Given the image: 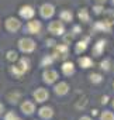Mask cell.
I'll use <instances>...</instances> for the list:
<instances>
[{
	"mask_svg": "<svg viewBox=\"0 0 114 120\" xmlns=\"http://www.w3.org/2000/svg\"><path fill=\"white\" fill-rule=\"evenodd\" d=\"M20 92H10V93H7V100L11 103V105H16L17 102H18V99H20Z\"/></svg>",
	"mask_w": 114,
	"mask_h": 120,
	"instance_id": "23",
	"label": "cell"
},
{
	"mask_svg": "<svg viewBox=\"0 0 114 120\" xmlns=\"http://www.w3.org/2000/svg\"><path fill=\"white\" fill-rule=\"evenodd\" d=\"M104 48H106V41H104V40H99V41L93 45V48H92L93 56H100V55L104 52Z\"/></svg>",
	"mask_w": 114,
	"mask_h": 120,
	"instance_id": "16",
	"label": "cell"
},
{
	"mask_svg": "<svg viewBox=\"0 0 114 120\" xmlns=\"http://www.w3.org/2000/svg\"><path fill=\"white\" fill-rule=\"evenodd\" d=\"M113 89H114V82H113Z\"/></svg>",
	"mask_w": 114,
	"mask_h": 120,
	"instance_id": "39",
	"label": "cell"
},
{
	"mask_svg": "<svg viewBox=\"0 0 114 120\" xmlns=\"http://www.w3.org/2000/svg\"><path fill=\"white\" fill-rule=\"evenodd\" d=\"M18 14H20V17L24 19V20H31V19H34V16H35V10H34L32 6L25 4V6H21V7H20Z\"/></svg>",
	"mask_w": 114,
	"mask_h": 120,
	"instance_id": "10",
	"label": "cell"
},
{
	"mask_svg": "<svg viewBox=\"0 0 114 120\" xmlns=\"http://www.w3.org/2000/svg\"><path fill=\"white\" fill-rule=\"evenodd\" d=\"M69 85H68V82H59V83H56L55 86H53V92L58 95V96H65V95H68V92H69Z\"/></svg>",
	"mask_w": 114,
	"mask_h": 120,
	"instance_id": "13",
	"label": "cell"
},
{
	"mask_svg": "<svg viewBox=\"0 0 114 120\" xmlns=\"http://www.w3.org/2000/svg\"><path fill=\"white\" fill-rule=\"evenodd\" d=\"M78 19L82 21V23H89L90 21V14H89V10L87 9H80L78 11Z\"/></svg>",
	"mask_w": 114,
	"mask_h": 120,
	"instance_id": "20",
	"label": "cell"
},
{
	"mask_svg": "<svg viewBox=\"0 0 114 120\" xmlns=\"http://www.w3.org/2000/svg\"><path fill=\"white\" fill-rule=\"evenodd\" d=\"M89 41H90V37H83L80 41H78L76 44H75V52L76 54H82V52H85L86 49H87V44H89Z\"/></svg>",
	"mask_w": 114,
	"mask_h": 120,
	"instance_id": "14",
	"label": "cell"
},
{
	"mask_svg": "<svg viewBox=\"0 0 114 120\" xmlns=\"http://www.w3.org/2000/svg\"><path fill=\"white\" fill-rule=\"evenodd\" d=\"M59 19L64 21V23H71L72 20H73V14H72V11L71 10H62L61 13H59Z\"/></svg>",
	"mask_w": 114,
	"mask_h": 120,
	"instance_id": "21",
	"label": "cell"
},
{
	"mask_svg": "<svg viewBox=\"0 0 114 120\" xmlns=\"http://www.w3.org/2000/svg\"><path fill=\"white\" fill-rule=\"evenodd\" d=\"M69 42H72V35H65L64 37V44L69 45Z\"/></svg>",
	"mask_w": 114,
	"mask_h": 120,
	"instance_id": "31",
	"label": "cell"
},
{
	"mask_svg": "<svg viewBox=\"0 0 114 120\" xmlns=\"http://www.w3.org/2000/svg\"><path fill=\"white\" fill-rule=\"evenodd\" d=\"M90 113H92V116H97V114H99V110H97V109H93Z\"/></svg>",
	"mask_w": 114,
	"mask_h": 120,
	"instance_id": "37",
	"label": "cell"
},
{
	"mask_svg": "<svg viewBox=\"0 0 114 120\" xmlns=\"http://www.w3.org/2000/svg\"><path fill=\"white\" fill-rule=\"evenodd\" d=\"M48 31L53 35V37H62L65 35V26H64V21L61 20H53L48 24Z\"/></svg>",
	"mask_w": 114,
	"mask_h": 120,
	"instance_id": "3",
	"label": "cell"
},
{
	"mask_svg": "<svg viewBox=\"0 0 114 120\" xmlns=\"http://www.w3.org/2000/svg\"><path fill=\"white\" fill-rule=\"evenodd\" d=\"M45 42H46V47H55V45H56V41H55L53 38H49V40H46Z\"/></svg>",
	"mask_w": 114,
	"mask_h": 120,
	"instance_id": "30",
	"label": "cell"
},
{
	"mask_svg": "<svg viewBox=\"0 0 114 120\" xmlns=\"http://www.w3.org/2000/svg\"><path fill=\"white\" fill-rule=\"evenodd\" d=\"M20 110L23 112V114L25 116H32L35 113V103L31 102V100H24L21 105H20Z\"/></svg>",
	"mask_w": 114,
	"mask_h": 120,
	"instance_id": "11",
	"label": "cell"
},
{
	"mask_svg": "<svg viewBox=\"0 0 114 120\" xmlns=\"http://www.w3.org/2000/svg\"><path fill=\"white\" fill-rule=\"evenodd\" d=\"M100 120H114V113L110 112V110H104L100 113Z\"/></svg>",
	"mask_w": 114,
	"mask_h": 120,
	"instance_id": "26",
	"label": "cell"
},
{
	"mask_svg": "<svg viewBox=\"0 0 114 120\" xmlns=\"http://www.w3.org/2000/svg\"><path fill=\"white\" fill-rule=\"evenodd\" d=\"M78 64H79L80 68L87 69V68L93 67V59H92L90 56H80V58L78 59Z\"/></svg>",
	"mask_w": 114,
	"mask_h": 120,
	"instance_id": "18",
	"label": "cell"
},
{
	"mask_svg": "<svg viewBox=\"0 0 114 120\" xmlns=\"http://www.w3.org/2000/svg\"><path fill=\"white\" fill-rule=\"evenodd\" d=\"M79 120H92V117L90 116H82V117H79Z\"/></svg>",
	"mask_w": 114,
	"mask_h": 120,
	"instance_id": "36",
	"label": "cell"
},
{
	"mask_svg": "<svg viewBox=\"0 0 114 120\" xmlns=\"http://www.w3.org/2000/svg\"><path fill=\"white\" fill-rule=\"evenodd\" d=\"M20 120H21V119H20Z\"/></svg>",
	"mask_w": 114,
	"mask_h": 120,
	"instance_id": "40",
	"label": "cell"
},
{
	"mask_svg": "<svg viewBox=\"0 0 114 120\" xmlns=\"http://www.w3.org/2000/svg\"><path fill=\"white\" fill-rule=\"evenodd\" d=\"M103 11H104V6H103V4H96V6H93V13H94L96 16L103 14Z\"/></svg>",
	"mask_w": 114,
	"mask_h": 120,
	"instance_id": "29",
	"label": "cell"
},
{
	"mask_svg": "<svg viewBox=\"0 0 114 120\" xmlns=\"http://www.w3.org/2000/svg\"><path fill=\"white\" fill-rule=\"evenodd\" d=\"M61 71L65 76H72L75 74V64L71 62V61H64L62 67H61Z\"/></svg>",
	"mask_w": 114,
	"mask_h": 120,
	"instance_id": "15",
	"label": "cell"
},
{
	"mask_svg": "<svg viewBox=\"0 0 114 120\" xmlns=\"http://www.w3.org/2000/svg\"><path fill=\"white\" fill-rule=\"evenodd\" d=\"M32 98H34V100H35L37 103H44V102L48 100L49 92H48V89H45V88H37V89L32 92Z\"/></svg>",
	"mask_w": 114,
	"mask_h": 120,
	"instance_id": "8",
	"label": "cell"
},
{
	"mask_svg": "<svg viewBox=\"0 0 114 120\" xmlns=\"http://www.w3.org/2000/svg\"><path fill=\"white\" fill-rule=\"evenodd\" d=\"M24 30H27L28 34H39L41 30H42V24H41L39 20L31 19V20L25 24V28H24Z\"/></svg>",
	"mask_w": 114,
	"mask_h": 120,
	"instance_id": "9",
	"label": "cell"
},
{
	"mask_svg": "<svg viewBox=\"0 0 114 120\" xmlns=\"http://www.w3.org/2000/svg\"><path fill=\"white\" fill-rule=\"evenodd\" d=\"M4 120H20V117H18L13 110H10V112H7V113L4 114Z\"/></svg>",
	"mask_w": 114,
	"mask_h": 120,
	"instance_id": "28",
	"label": "cell"
},
{
	"mask_svg": "<svg viewBox=\"0 0 114 120\" xmlns=\"http://www.w3.org/2000/svg\"><path fill=\"white\" fill-rule=\"evenodd\" d=\"M53 56L52 55H45L42 59H41V67H51L53 64Z\"/></svg>",
	"mask_w": 114,
	"mask_h": 120,
	"instance_id": "24",
	"label": "cell"
},
{
	"mask_svg": "<svg viewBox=\"0 0 114 120\" xmlns=\"http://www.w3.org/2000/svg\"><path fill=\"white\" fill-rule=\"evenodd\" d=\"M53 14H55V7H53V4H51V3H44V4H41V7H39V16H41L44 20L52 19Z\"/></svg>",
	"mask_w": 114,
	"mask_h": 120,
	"instance_id": "7",
	"label": "cell"
},
{
	"mask_svg": "<svg viewBox=\"0 0 114 120\" xmlns=\"http://www.w3.org/2000/svg\"><path fill=\"white\" fill-rule=\"evenodd\" d=\"M37 48V44L32 38H28V37H23L18 40V49L24 54H31L34 52Z\"/></svg>",
	"mask_w": 114,
	"mask_h": 120,
	"instance_id": "2",
	"label": "cell"
},
{
	"mask_svg": "<svg viewBox=\"0 0 114 120\" xmlns=\"http://www.w3.org/2000/svg\"><path fill=\"white\" fill-rule=\"evenodd\" d=\"M94 2H96V4H103L104 6L107 3V0H94Z\"/></svg>",
	"mask_w": 114,
	"mask_h": 120,
	"instance_id": "34",
	"label": "cell"
},
{
	"mask_svg": "<svg viewBox=\"0 0 114 120\" xmlns=\"http://www.w3.org/2000/svg\"><path fill=\"white\" fill-rule=\"evenodd\" d=\"M80 33H82L80 27H79V26H75V27H73V34H80Z\"/></svg>",
	"mask_w": 114,
	"mask_h": 120,
	"instance_id": "32",
	"label": "cell"
},
{
	"mask_svg": "<svg viewBox=\"0 0 114 120\" xmlns=\"http://www.w3.org/2000/svg\"><path fill=\"white\" fill-rule=\"evenodd\" d=\"M58 79H59V74L55 69H45L42 72V81L46 85H53Z\"/></svg>",
	"mask_w": 114,
	"mask_h": 120,
	"instance_id": "6",
	"label": "cell"
},
{
	"mask_svg": "<svg viewBox=\"0 0 114 120\" xmlns=\"http://www.w3.org/2000/svg\"><path fill=\"white\" fill-rule=\"evenodd\" d=\"M53 109L51 106H41L38 109V116L42 119V120H51L53 117Z\"/></svg>",
	"mask_w": 114,
	"mask_h": 120,
	"instance_id": "12",
	"label": "cell"
},
{
	"mask_svg": "<svg viewBox=\"0 0 114 120\" xmlns=\"http://www.w3.org/2000/svg\"><path fill=\"white\" fill-rule=\"evenodd\" d=\"M4 27H6V30L9 33L14 34V33H17L21 28V21L17 17H7L6 21H4Z\"/></svg>",
	"mask_w": 114,
	"mask_h": 120,
	"instance_id": "5",
	"label": "cell"
},
{
	"mask_svg": "<svg viewBox=\"0 0 114 120\" xmlns=\"http://www.w3.org/2000/svg\"><path fill=\"white\" fill-rule=\"evenodd\" d=\"M100 68H101L104 72H108V71H110V68H111V61H110L108 58L103 59V61L100 62Z\"/></svg>",
	"mask_w": 114,
	"mask_h": 120,
	"instance_id": "27",
	"label": "cell"
},
{
	"mask_svg": "<svg viewBox=\"0 0 114 120\" xmlns=\"http://www.w3.org/2000/svg\"><path fill=\"white\" fill-rule=\"evenodd\" d=\"M6 59L14 64V62H17V61H18L20 58H18V54H17L14 49H10V51H7V52H6Z\"/></svg>",
	"mask_w": 114,
	"mask_h": 120,
	"instance_id": "22",
	"label": "cell"
},
{
	"mask_svg": "<svg viewBox=\"0 0 114 120\" xmlns=\"http://www.w3.org/2000/svg\"><path fill=\"white\" fill-rule=\"evenodd\" d=\"M111 106H113V109H114V99H113V102H111Z\"/></svg>",
	"mask_w": 114,
	"mask_h": 120,
	"instance_id": "38",
	"label": "cell"
},
{
	"mask_svg": "<svg viewBox=\"0 0 114 120\" xmlns=\"http://www.w3.org/2000/svg\"><path fill=\"white\" fill-rule=\"evenodd\" d=\"M28 69H30V61H28V58L24 56V58L18 59L17 64H13V67L10 68V72L14 78L20 79L25 72H28Z\"/></svg>",
	"mask_w": 114,
	"mask_h": 120,
	"instance_id": "1",
	"label": "cell"
},
{
	"mask_svg": "<svg viewBox=\"0 0 114 120\" xmlns=\"http://www.w3.org/2000/svg\"><path fill=\"white\" fill-rule=\"evenodd\" d=\"M89 79H90V82L94 83V85H99V83L103 82V76H101L100 74H90V75H89Z\"/></svg>",
	"mask_w": 114,
	"mask_h": 120,
	"instance_id": "25",
	"label": "cell"
},
{
	"mask_svg": "<svg viewBox=\"0 0 114 120\" xmlns=\"http://www.w3.org/2000/svg\"><path fill=\"white\" fill-rule=\"evenodd\" d=\"M3 112H4V105H3L2 102H0V116L3 114Z\"/></svg>",
	"mask_w": 114,
	"mask_h": 120,
	"instance_id": "35",
	"label": "cell"
},
{
	"mask_svg": "<svg viewBox=\"0 0 114 120\" xmlns=\"http://www.w3.org/2000/svg\"><path fill=\"white\" fill-rule=\"evenodd\" d=\"M69 55V47L66 44H58L53 47L52 56L53 59H66Z\"/></svg>",
	"mask_w": 114,
	"mask_h": 120,
	"instance_id": "4",
	"label": "cell"
},
{
	"mask_svg": "<svg viewBox=\"0 0 114 120\" xmlns=\"http://www.w3.org/2000/svg\"><path fill=\"white\" fill-rule=\"evenodd\" d=\"M103 20L106 23H108L110 26H114V10L113 9H107L103 11Z\"/></svg>",
	"mask_w": 114,
	"mask_h": 120,
	"instance_id": "19",
	"label": "cell"
},
{
	"mask_svg": "<svg viewBox=\"0 0 114 120\" xmlns=\"http://www.w3.org/2000/svg\"><path fill=\"white\" fill-rule=\"evenodd\" d=\"M108 103V96H101V105H107Z\"/></svg>",
	"mask_w": 114,
	"mask_h": 120,
	"instance_id": "33",
	"label": "cell"
},
{
	"mask_svg": "<svg viewBox=\"0 0 114 120\" xmlns=\"http://www.w3.org/2000/svg\"><path fill=\"white\" fill-rule=\"evenodd\" d=\"M111 27H113V26H110L108 23H106L104 20H101V21H97V23L93 26V30H94V31H103V33L106 31V33H110V31H111Z\"/></svg>",
	"mask_w": 114,
	"mask_h": 120,
	"instance_id": "17",
	"label": "cell"
}]
</instances>
